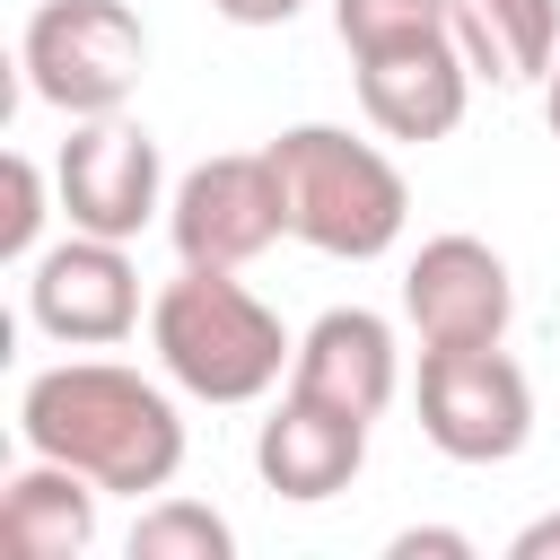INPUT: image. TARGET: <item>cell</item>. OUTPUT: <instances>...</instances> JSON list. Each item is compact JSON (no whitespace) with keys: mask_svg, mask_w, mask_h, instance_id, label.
Returning <instances> with one entry per match:
<instances>
[{"mask_svg":"<svg viewBox=\"0 0 560 560\" xmlns=\"http://www.w3.org/2000/svg\"><path fill=\"white\" fill-rule=\"evenodd\" d=\"M18 438L26 455L79 464L96 490H166L184 472V411L166 385H149L122 359H61L44 376H26L18 394Z\"/></svg>","mask_w":560,"mask_h":560,"instance_id":"1","label":"cell"},{"mask_svg":"<svg viewBox=\"0 0 560 560\" xmlns=\"http://www.w3.org/2000/svg\"><path fill=\"white\" fill-rule=\"evenodd\" d=\"M149 350L192 402H262L280 368L298 359L289 324L219 262H184L149 298Z\"/></svg>","mask_w":560,"mask_h":560,"instance_id":"2","label":"cell"},{"mask_svg":"<svg viewBox=\"0 0 560 560\" xmlns=\"http://www.w3.org/2000/svg\"><path fill=\"white\" fill-rule=\"evenodd\" d=\"M280 166V201H289V236L332 254V262H376L402 219H411V184L376 140H350L341 122H289L271 140Z\"/></svg>","mask_w":560,"mask_h":560,"instance_id":"3","label":"cell"},{"mask_svg":"<svg viewBox=\"0 0 560 560\" xmlns=\"http://www.w3.org/2000/svg\"><path fill=\"white\" fill-rule=\"evenodd\" d=\"M18 61H26V88L52 114H70V122L122 114L131 88H140V70H149V26L122 0H44L26 18Z\"/></svg>","mask_w":560,"mask_h":560,"instance_id":"4","label":"cell"},{"mask_svg":"<svg viewBox=\"0 0 560 560\" xmlns=\"http://www.w3.org/2000/svg\"><path fill=\"white\" fill-rule=\"evenodd\" d=\"M411 402H420V438L438 455H455V464H508L534 438V385H525V368L499 341L420 350Z\"/></svg>","mask_w":560,"mask_h":560,"instance_id":"5","label":"cell"},{"mask_svg":"<svg viewBox=\"0 0 560 560\" xmlns=\"http://www.w3.org/2000/svg\"><path fill=\"white\" fill-rule=\"evenodd\" d=\"M166 236H175L184 262H219V271H245L254 254H271V245L289 236V201H280L271 149L201 158V166L166 192Z\"/></svg>","mask_w":560,"mask_h":560,"instance_id":"6","label":"cell"},{"mask_svg":"<svg viewBox=\"0 0 560 560\" xmlns=\"http://www.w3.org/2000/svg\"><path fill=\"white\" fill-rule=\"evenodd\" d=\"M52 201H61L70 228L131 245V236L166 210L158 140H149L140 122H122V114H88V122L61 140V158H52Z\"/></svg>","mask_w":560,"mask_h":560,"instance_id":"7","label":"cell"},{"mask_svg":"<svg viewBox=\"0 0 560 560\" xmlns=\"http://www.w3.org/2000/svg\"><path fill=\"white\" fill-rule=\"evenodd\" d=\"M26 315L35 332H52L61 350H114L140 324V271L122 254V236H88L70 228L61 245H44L26 262Z\"/></svg>","mask_w":560,"mask_h":560,"instance_id":"8","label":"cell"},{"mask_svg":"<svg viewBox=\"0 0 560 560\" xmlns=\"http://www.w3.org/2000/svg\"><path fill=\"white\" fill-rule=\"evenodd\" d=\"M402 315L420 332V350H472V341H508L516 324V280L481 236H429L402 262Z\"/></svg>","mask_w":560,"mask_h":560,"instance_id":"9","label":"cell"},{"mask_svg":"<svg viewBox=\"0 0 560 560\" xmlns=\"http://www.w3.org/2000/svg\"><path fill=\"white\" fill-rule=\"evenodd\" d=\"M359 105L385 140H446L472 105V61L455 35H420V44H385L359 52Z\"/></svg>","mask_w":560,"mask_h":560,"instance_id":"10","label":"cell"},{"mask_svg":"<svg viewBox=\"0 0 560 560\" xmlns=\"http://www.w3.org/2000/svg\"><path fill=\"white\" fill-rule=\"evenodd\" d=\"M359 464H368V420L341 411V402H315V394H298V385H289V394L271 402V420L254 429V472H262V490H280V499H298V508L350 490Z\"/></svg>","mask_w":560,"mask_h":560,"instance_id":"11","label":"cell"},{"mask_svg":"<svg viewBox=\"0 0 560 560\" xmlns=\"http://www.w3.org/2000/svg\"><path fill=\"white\" fill-rule=\"evenodd\" d=\"M289 385L315 394V402H341L359 420H376L402 385V350H394V324L376 306H324L306 332H298V359H289Z\"/></svg>","mask_w":560,"mask_h":560,"instance_id":"12","label":"cell"},{"mask_svg":"<svg viewBox=\"0 0 560 560\" xmlns=\"http://www.w3.org/2000/svg\"><path fill=\"white\" fill-rule=\"evenodd\" d=\"M96 481L79 472V464H52V455H35L26 472H9V490H0V542L18 551V560H79L88 542H96Z\"/></svg>","mask_w":560,"mask_h":560,"instance_id":"13","label":"cell"},{"mask_svg":"<svg viewBox=\"0 0 560 560\" xmlns=\"http://www.w3.org/2000/svg\"><path fill=\"white\" fill-rule=\"evenodd\" d=\"M455 44L472 79L534 88L560 61V0H455Z\"/></svg>","mask_w":560,"mask_h":560,"instance_id":"14","label":"cell"},{"mask_svg":"<svg viewBox=\"0 0 560 560\" xmlns=\"http://www.w3.org/2000/svg\"><path fill=\"white\" fill-rule=\"evenodd\" d=\"M131 560H236V525L201 499H158L131 525Z\"/></svg>","mask_w":560,"mask_h":560,"instance_id":"15","label":"cell"},{"mask_svg":"<svg viewBox=\"0 0 560 560\" xmlns=\"http://www.w3.org/2000/svg\"><path fill=\"white\" fill-rule=\"evenodd\" d=\"M332 26L359 52H385V44H420V35H455V0H332Z\"/></svg>","mask_w":560,"mask_h":560,"instance_id":"16","label":"cell"},{"mask_svg":"<svg viewBox=\"0 0 560 560\" xmlns=\"http://www.w3.org/2000/svg\"><path fill=\"white\" fill-rule=\"evenodd\" d=\"M44 236V166L26 149H9V210H0V262H35Z\"/></svg>","mask_w":560,"mask_h":560,"instance_id":"17","label":"cell"},{"mask_svg":"<svg viewBox=\"0 0 560 560\" xmlns=\"http://www.w3.org/2000/svg\"><path fill=\"white\" fill-rule=\"evenodd\" d=\"M385 551H394V560H472V534H455V525H411V534H394Z\"/></svg>","mask_w":560,"mask_h":560,"instance_id":"18","label":"cell"},{"mask_svg":"<svg viewBox=\"0 0 560 560\" xmlns=\"http://www.w3.org/2000/svg\"><path fill=\"white\" fill-rule=\"evenodd\" d=\"M210 9H219L228 26H289L306 0H210Z\"/></svg>","mask_w":560,"mask_h":560,"instance_id":"19","label":"cell"},{"mask_svg":"<svg viewBox=\"0 0 560 560\" xmlns=\"http://www.w3.org/2000/svg\"><path fill=\"white\" fill-rule=\"evenodd\" d=\"M508 560H560V508H551V516H534V525H516Z\"/></svg>","mask_w":560,"mask_h":560,"instance_id":"20","label":"cell"},{"mask_svg":"<svg viewBox=\"0 0 560 560\" xmlns=\"http://www.w3.org/2000/svg\"><path fill=\"white\" fill-rule=\"evenodd\" d=\"M542 122H551V140H560V61L542 70Z\"/></svg>","mask_w":560,"mask_h":560,"instance_id":"21","label":"cell"}]
</instances>
